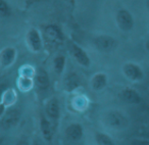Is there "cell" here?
I'll list each match as a JSON object with an SVG mask.
<instances>
[{"mask_svg": "<svg viewBox=\"0 0 149 145\" xmlns=\"http://www.w3.org/2000/svg\"><path fill=\"white\" fill-rule=\"evenodd\" d=\"M104 123L107 127L114 130H123L128 127L129 120L123 112L118 110H111L106 112L104 116Z\"/></svg>", "mask_w": 149, "mask_h": 145, "instance_id": "6da1fadb", "label": "cell"}, {"mask_svg": "<svg viewBox=\"0 0 149 145\" xmlns=\"http://www.w3.org/2000/svg\"><path fill=\"white\" fill-rule=\"evenodd\" d=\"M44 41L50 48H55L63 42V36L60 30L55 26H49L44 30Z\"/></svg>", "mask_w": 149, "mask_h": 145, "instance_id": "7a4b0ae2", "label": "cell"}, {"mask_svg": "<svg viewBox=\"0 0 149 145\" xmlns=\"http://www.w3.org/2000/svg\"><path fill=\"white\" fill-rule=\"evenodd\" d=\"M94 46L96 49L104 53H108L116 49L118 47V41L113 37L109 35H100L94 38Z\"/></svg>", "mask_w": 149, "mask_h": 145, "instance_id": "3957f363", "label": "cell"}, {"mask_svg": "<svg viewBox=\"0 0 149 145\" xmlns=\"http://www.w3.org/2000/svg\"><path fill=\"white\" fill-rule=\"evenodd\" d=\"M116 21L118 28L124 32H129L134 28V19L130 11L125 8L118 9L116 15Z\"/></svg>", "mask_w": 149, "mask_h": 145, "instance_id": "277c9868", "label": "cell"}, {"mask_svg": "<svg viewBox=\"0 0 149 145\" xmlns=\"http://www.w3.org/2000/svg\"><path fill=\"white\" fill-rule=\"evenodd\" d=\"M68 48H70V52L74 56V59L77 60L78 63L81 64L82 66H85V68H88L90 66L91 60H90L87 52L83 48L80 47L77 43H74L72 41L68 42Z\"/></svg>", "mask_w": 149, "mask_h": 145, "instance_id": "5b68a950", "label": "cell"}, {"mask_svg": "<svg viewBox=\"0 0 149 145\" xmlns=\"http://www.w3.org/2000/svg\"><path fill=\"white\" fill-rule=\"evenodd\" d=\"M19 120H21V112L17 108H10L6 110L2 116L1 127L4 130H10L19 124Z\"/></svg>", "mask_w": 149, "mask_h": 145, "instance_id": "8992f818", "label": "cell"}, {"mask_svg": "<svg viewBox=\"0 0 149 145\" xmlns=\"http://www.w3.org/2000/svg\"><path fill=\"white\" fill-rule=\"evenodd\" d=\"M123 72L130 81L139 82L144 78V72L140 66L134 62H127L123 66Z\"/></svg>", "mask_w": 149, "mask_h": 145, "instance_id": "52a82bcc", "label": "cell"}, {"mask_svg": "<svg viewBox=\"0 0 149 145\" xmlns=\"http://www.w3.org/2000/svg\"><path fill=\"white\" fill-rule=\"evenodd\" d=\"M27 43L29 48L33 52H39L41 51L42 46H43V41H42V38L40 33L38 32V30L36 29H31L27 34Z\"/></svg>", "mask_w": 149, "mask_h": 145, "instance_id": "ba28073f", "label": "cell"}, {"mask_svg": "<svg viewBox=\"0 0 149 145\" xmlns=\"http://www.w3.org/2000/svg\"><path fill=\"white\" fill-rule=\"evenodd\" d=\"M45 114L50 121L56 122V121L59 120L60 105L56 98H51V99H49L47 101V103L45 105Z\"/></svg>", "mask_w": 149, "mask_h": 145, "instance_id": "9c48e42d", "label": "cell"}, {"mask_svg": "<svg viewBox=\"0 0 149 145\" xmlns=\"http://www.w3.org/2000/svg\"><path fill=\"white\" fill-rule=\"evenodd\" d=\"M17 56V50L13 47H6L0 51V66L6 68L13 66Z\"/></svg>", "mask_w": 149, "mask_h": 145, "instance_id": "30bf717a", "label": "cell"}, {"mask_svg": "<svg viewBox=\"0 0 149 145\" xmlns=\"http://www.w3.org/2000/svg\"><path fill=\"white\" fill-rule=\"evenodd\" d=\"M65 135L68 138V140L74 141V142H78L80 141L84 136V129L82 125L79 123H72V124L68 125L65 129Z\"/></svg>", "mask_w": 149, "mask_h": 145, "instance_id": "8fae6325", "label": "cell"}, {"mask_svg": "<svg viewBox=\"0 0 149 145\" xmlns=\"http://www.w3.org/2000/svg\"><path fill=\"white\" fill-rule=\"evenodd\" d=\"M34 81L35 84L40 90H46L50 86V80L47 72L44 68H39L35 72L34 75Z\"/></svg>", "mask_w": 149, "mask_h": 145, "instance_id": "7c38bea8", "label": "cell"}, {"mask_svg": "<svg viewBox=\"0 0 149 145\" xmlns=\"http://www.w3.org/2000/svg\"><path fill=\"white\" fill-rule=\"evenodd\" d=\"M120 97L123 101L129 104H139L141 102V95L132 88H125L120 91Z\"/></svg>", "mask_w": 149, "mask_h": 145, "instance_id": "4fadbf2b", "label": "cell"}, {"mask_svg": "<svg viewBox=\"0 0 149 145\" xmlns=\"http://www.w3.org/2000/svg\"><path fill=\"white\" fill-rule=\"evenodd\" d=\"M81 84L79 76L74 72H70L68 75L64 77L63 81V87L64 90L68 92H72L77 89Z\"/></svg>", "mask_w": 149, "mask_h": 145, "instance_id": "5bb4252c", "label": "cell"}, {"mask_svg": "<svg viewBox=\"0 0 149 145\" xmlns=\"http://www.w3.org/2000/svg\"><path fill=\"white\" fill-rule=\"evenodd\" d=\"M40 130L46 141H51L53 137V130H52L51 122L48 118L42 116L40 119Z\"/></svg>", "mask_w": 149, "mask_h": 145, "instance_id": "9a60e30c", "label": "cell"}, {"mask_svg": "<svg viewBox=\"0 0 149 145\" xmlns=\"http://www.w3.org/2000/svg\"><path fill=\"white\" fill-rule=\"evenodd\" d=\"M106 85H107V76L104 72H97L91 79V86L95 91L103 90Z\"/></svg>", "mask_w": 149, "mask_h": 145, "instance_id": "2e32d148", "label": "cell"}, {"mask_svg": "<svg viewBox=\"0 0 149 145\" xmlns=\"http://www.w3.org/2000/svg\"><path fill=\"white\" fill-rule=\"evenodd\" d=\"M94 138H95V142L97 145H116L113 139L105 133L96 132Z\"/></svg>", "mask_w": 149, "mask_h": 145, "instance_id": "e0dca14e", "label": "cell"}, {"mask_svg": "<svg viewBox=\"0 0 149 145\" xmlns=\"http://www.w3.org/2000/svg\"><path fill=\"white\" fill-rule=\"evenodd\" d=\"M65 61L66 58L64 55H58L53 59V68L57 75H60L63 72L64 68H65Z\"/></svg>", "mask_w": 149, "mask_h": 145, "instance_id": "ac0fdd59", "label": "cell"}, {"mask_svg": "<svg viewBox=\"0 0 149 145\" xmlns=\"http://www.w3.org/2000/svg\"><path fill=\"white\" fill-rule=\"evenodd\" d=\"M33 86V81H32V78H28V77H21L19 80V88L24 91L26 90H30Z\"/></svg>", "mask_w": 149, "mask_h": 145, "instance_id": "d6986e66", "label": "cell"}, {"mask_svg": "<svg viewBox=\"0 0 149 145\" xmlns=\"http://www.w3.org/2000/svg\"><path fill=\"white\" fill-rule=\"evenodd\" d=\"M10 15V7L4 0H0V17H6Z\"/></svg>", "mask_w": 149, "mask_h": 145, "instance_id": "ffe728a7", "label": "cell"}, {"mask_svg": "<svg viewBox=\"0 0 149 145\" xmlns=\"http://www.w3.org/2000/svg\"><path fill=\"white\" fill-rule=\"evenodd\" d=\"M131 145H149V139H134L131 141Z\"/></svg>", "mask_w": 149, "mask_h": 145, "instance_id": "44dd1931", "label": "cell"}, {"mask_svg": "<svg viewBox=\"0 0 149 145\" xmlns=\"http://www.w3.org/2000/svg\"><path fill=\"white\" fill-rule=\"evenodd\" d=\"M8 89L7 88V85L5 83H1L0 84V102L2 101V98H3V95H4L5 91Z\"/></svg>", "mask_w": 149, "mask_h": 145, "instance_id": "7402d4cb", "label": "cell"}, {"mask_svg": "<svg viewBox=\"0 0 149 145\" xmlns=\"http://www.w3.org/2000/svg\"><path fill=\"white\" fill-rule=\"evenodd\" d=\"M6 112V105L4 104V102H0V118L3 116Z\"/></svg>", "mask_w": 149, "mask_h": 145, "instance_id": "603a6c76", "label": "cell"}, {"mask_svg": "<svg viewBox=\"0 0 149 145\" xmlns=\"http://www.w3.org/2000/svg\"><path fill=\"white\" fill-rule=\"evenodd\" d=\"M145 46H146V49L149 51V40H147V42H146V44H145Z\"/></svg>", "mask_w": 149, "mask_h": 145, "instance_id": "cb8c5ba5", "label": "cell"}, {"mask_svg": "<svg viewBox=\"0 0 149 145\" xmlns=\"http://www.w3.org/2000/svg\"><path fill=\"white\" fill-rule=\"evenodd\" d=\"M147 7H148V9H149V0H147Z\"/></svg>", "mask_w": 149, "mask_h": 145, "instance_id": "d4e9b609", "label": "cell"}, {"mask_svg": "<svg viewBox=\"0 0 149 145\" xmlns=\"http://www.w3.org/2000/svg\"><path fill=\"white\" fill-rule=\"evenodd\" d=\"M33 145H40L39 143H35V144H33Z\"/></svg>", "mask_w": 149, "mask_h": 145, "instance_id": "484cf974", "label": "cell"}, {"mask_svg": "<svg viewBox=\"0 0 149 145\" xmlns=\"http://www.w3.org/2000/svg\"><path fill=\"white\" fill-rule=\"evenodd\" d=\"M147 136H148V137H149V132H148V133H147Z\"/></svg>", "mask_w": 149, "mask_h": 145, "instance_id": "4316f807", "label": "cell"}]
</instances>
